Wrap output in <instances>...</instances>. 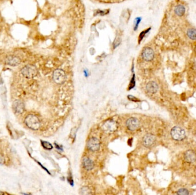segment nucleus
<instances>
[{"instance_id": "nucleus-19", "label": "nucleus", "mask_w": 196, "mask_h": 195, "mask_svg": "<svg viewBox=\"0 0 196 195\" xmlns=\"http://www.w3.org/2000/svg\"><path fill=\"white\" fill-rule=\"evenodd\" d=\"M177 193L178 195H188L189 192L185 188H181V189L178 190Z\"/></svg>"}, {"instance_id": "nucleus-16", "label": "nucleus", "mask_w": 196, "mask_h": 195, "mask_svg": "<svg viewBox=\"0 0 196 195\" xmlns=\"http://www.w3.org/2000/svg\"><path fill=\"white\" fill-rule=\"evenodd\" d=\"M187 36L191 40H196V29L193 28L188 29L187 31Z\"/></svg>"}, {"instance_id": "nucleus-9", "label": "nucleus", "mask_w": 196, "mask_h": 195, "mask_svg": "<svg viewBox=\"0 0 196 195\" xmlns=\"http://www.w3.org/2000/svg\"><path fill=\"white\" fill-rule=\"evenodd\" d=\"M155 141L156 137L153 134H147L143 138V144L146 147L149 148L154 144Z\"/></svg>"}, {"instance_id": "nucleus-20", "label": "nucleus", "mask_w": 196, "mask_h": 195, "mask_svg": "<svg viewBox=\"0 0 196 195\" xmlns=\"http://www.w3.org/2000/svg\"><path fill=\"white\" fill-rule=\"evenodd\" d=\"M150 29H148V30H146V31H145V32H143L141 34V35H140V37H139L141 38V40H142V38H143V37H144V36H145V34L147 32L149 31Z\"/></svg>"}, {"instance_id": "nucleus-7", "label": "nucleus", "mask_w": 196, "mask_h": 195, "mask_svg": "<svg viewBox=\"0 0 196 195\" xmlns=\"http://www.w3.org/2000/svg\"><path fill=\"white\" fill-rule=\"evenodd\" d=\"M142 56L146 61H151L154 58V52L151 48L146 47L142 51Z\"/></svg>"}, {"instance_id": "nucleus-17", "label": "nucleus", "mask_w": 196, "mask_h": 195, "mask_svg": "<svg viewBox=\"0 0 196 195\" xmlns=\"http://www.w3.org/2000/svg\"><path fill=\"white\" fill-rule=\"evenodd\" d=\"M91 193V191L87 187H84L80 189V194L82 195H89Z\"/></svg>"}, {"instance_id": "nucleus-11", "label": "nucleus", "mask_w": 196, "mask_h": 195, "mask_svg": "<svg viewBox=\"0 0 196 195\" xmlns=\"http://www.w3.org/2000/svg\"><path fill=\"white\" fill-rule=\"evenodd\" d=\"M20 58L13 56H10L7 57L6 59V63L8 65H10L12 66H17L20 64Z\"/></svg>"}, {"instance_id": "nucleus-6", "label": "nucleus", "mask_w": 196, "mask_h": 195, "mask_svg": "<svg viewBox=\"0 0 196 195\" xmlns=\"http://www.w3.org/2000/svg\"><path fill=\"white\" fill-rule=\"evenodd\" d=\"M100 146V143L99 140L96 138V137H92L91 138L89 141L88 142L87 144V147L92 152H95L97 151Z\"/></svg>"}, {"instance_id": "nucleus-1", "label": "nucleus", "mask_w": 196, "mask_h": 195, "mask_svg": "<svg viewBox=\"0 0 196 195\" xmlns=\"http://www.w3.org/2000/svg\"><path fill=\"white\" fill-rule=\"evenodd\" d=\"M25 123L27 127L32 130H38L40 127V121L39 118L32 114L26 117Z\"/></svg>"}, {"instance_id": "nucleus-22", "label": "nucleus", "mask_w": 196, "mask_h": 195, "mask_svg": "<svg viewBox=\"0 0 196 195\" xmlns=\"http://www.w3.org/2000/svg\"><path fill=\"white\" fill-rule=\"evenodd\" d=\"M140 21H141V18H137V24H136V26L135 27V30H136V29H137V27H138V24H139V22H140Z\"/></svg>"}, {"instance_id": "nucleus-13", "label": "nucleus", "mask_w": 196, "mask_h": 195, "mask_svg": "<svg viewBox=\"0 0 196 195\" xmlns=\"http://www.w3.org/2000/svg\"><path fill=\"white\" fill-rule=\"evenodd\" d=\"M184 157L186 162L189 163H194L196 160V153L192 150H189L185 153Z\"/></svg>"}, {"instance_id": "nucleus-12", "label": "nucleus", "mask_w": 196, "mask_h": 195, "mask_svg": "<svg viewBox=\"0 0 196 195\" xmlns=\"http://www.w3.org/2000/svg\"><path fill=\"white\" fill-rule=\"evenodd\" d=\"M146 89L147 91L152 94L156 93L158 90V85L154 81H150L147 84Z\"/></svg>"}, {"instance_id": "nucleus-23", "label": "nucleus", "mask_w": 196, "mask_h": 195, "mask_svg": "<svg viewBox=\"0 0 196 195\" xmlns=\"http://www.w3.org/2000/svg\"><path fill=\"white\" fill-rule=\"evenodd\" d=\"M195 51H196V48H195Z\"/></svg>"}, {"instance_id": "nucleus-4", "label": "nucleus", "mask_w": 196, "mask_h": 195, "mask_svg": "<svg viewBox=\"0 0 196 195\" xmlns=\"http://www.w3.org/2000/svg\"><path fill=\"white\" fill-rule=\"evenodd\" d=\"M171 135L173 138L177 141H181L186 136L185 130L181 127H175L171 130Z\"/></svg>"}, {"instance_id": "nucleus-14", "label": "nucleus", "mask_w": 196, "mask_h": 195, "mask_svg": "<svg viewBox=\"0 0 196 195\" xmlns=\"http://www.w3.org/2000/svg\"><path fill=\"white\" fill-rule=\"evenodd\" d=\"M83 165L84 168L87 170H92L94 167V162L91 160V159H89L88 157L83 158Z\"/></svg>"}, {"instance_id": "nucleus-5", "label": "nucleus", "mask_w": 196, "mask_h": 195, "mask_svg": "<svg viewBox=\"0 0 196 195\" xmlns=\"http://www.w3.org/2000/svg\"><path fill=\"white\" fill-rule=\"evenodd\" d=\"M53 79L56 83L58 84L64 83L66 80L65 72L60 69L55 70L53 74Z\"/></svg>"}, {"instance_id": "nucleus-21", "label": "nucleus", "mask_w": 196, "mask_h": 195, "mask_svg": "<svg viewBox=\"0 0 196 195\" xmlns=\"http://www.w3.org/2000/svg\"><path fill=\"white\" fill-rule=\"evenodd\" d=\"M4 163V159L3 156L0 154V164H2Z\"/></svg>"}, {"instance_id": "nucleus-15", "label": "nucleus", "mask_w": 196, "mask_h": 195, "mask_svg": "<svg viewBox=\"0 0 196 195\" xmlns=\"http://www.w3.org/2000/svg\"><path fill=\"white\" fill-rule=\"evenodd\" d=\"M175 13L178 16H182L185 14V8L183 5H179L175 8Z\"/></svg>"}, {"instance_id": "nucleus-3", "label": "nucleus", "mask_w": 196, "mask_h": 195, "mask_svg": "<svg viewBox=\"0 0 196 195\" xmlns=\"http://www.w3.org/2000/svg\"><path fill=\"white\" fill-rule=\"evenodd\" d=\"M102 129L107 134H113L118 129V124L113 120H109L103 123Z\"/></svg>"}, {"instance_id": "nucleus-8", "label": "nucleus", "mask_w": 196, "mask_h": 195, "mask_svg": "<svg viewBox=\"0 0 196 195\" xmlns=\"http://www.w3.org/2000/svg\"><path fill=\"white\" fill-rule=\"evenodd\" d=\"M126 126L130 130H136L139 126V121L135 117H131L126 121Z\"/></svg>"}, {"instance_id": "nucleus-18", "label": "nucleus", "mask_w": 196, "mask_h": 195, "mask_svg": "<svg viewBox=\"0 0 196 195\" xmlns=\"http://www.w3.org/2000/svg\"><path fill=\"white\" fill-rule=\"evenodd\" d=\"M42 145H43L44 148L47 149V150H51L53 148V146L52 145L51 143L47 142V141H43Z\"/></svg>"}, {"instance_id": "nucleus-10", "label": "nucleus", "mask_w": 196, "mask_h": 195, "mask_svg": "<svg viewBox=\"0 0 196 195\" xmlns=\"http://www.w3.org/2000/svg\"><path fill=\"white\" fill-rule=\"evenodd\" d=\"M13 108L16 113L21 114L24 112L25 106L21 101L16 100L13 103Z\"/></svg>"}, {"instance_id": "nucleus-2", "label": "nucleus", "mask_w": 196, "mask_h": 195, "mask_svg": "<svg viewBox=\"0 0 196 195\" xmlns=\"http://www.w3.org/2000/svg\"><path fill=\"white\" fill-rule=\"evenodd\" d=\"M21 74L27 79H32L36 76L37 70L36 68L32 65L25 66L21 70Z\"/></svg>"}]
</instances>
